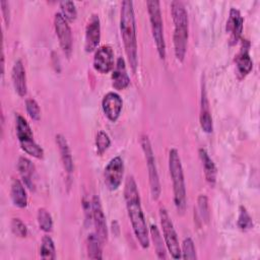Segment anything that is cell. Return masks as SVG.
Segmentation results:
<instances>
[{
    "mask_svg": "<svg viewBox=\"0 0 260 260\" xmlns=\"http://www.w3.org/2000/svg\"><path fill=\"white\" fill-rule=\"evenodd\" d=\"M149 15L152 38L160 59L166 58V42L164 37V25L160 12V3L157 0H148L146 2Z\"/></svg>",
    "mask_w": 260,
    "mask_h": 260,
    "instance_id": "cell-6",
    "label": "cell"
},
{
    "mask_svg": "<svg viewBox=\"0 0 260 260\" xmlns=\"http://www.w3.org/2000/svg\"><path fill=\"white\" fill-rule=\"evenodd\" d=\"M25 108H26V112L28 114V116L35 120V121H39L41 118V109L39 107V104L37 103L36 100L34 99H27L25 101Z\"/></svg>",
    "mask_w": 260,
    "mask_h": 260,
    "instance_id": "cell-33",
    "label": "cell"
},
{
    "mask_svg": "<svg viewBox=\"0 0 260 260\" xmlns=\"http://www.w3.org/2000/svg\"><path fill=\"white\" fill-rule=\"evenodd\" d=\"M200 126L202 130L206 133H211L213 130V123H212V117L210 114V108H209V102L207 99L206 90L204 84L202 85L201 89V101H200V116H199Z\"/></svg>",
    "mask_w": 260,
    "mask_h": 260,
    "instance_id": "cell-18",
    "label": "cell"
},
{
    "mask_svg": "<svg viewBox=\"0 0 260 260\" xmlns=\"http://www.w3.org/2000/svg\"><path fill=\"white\" fill-rule=\"evenodd\" d=\"M11 78L15 91L19 96H24L27 92L26 75L21 60L15 61L11 70Z\"/></svg>",
    "mask_w": 260,
    "mask_h": 260,
    "instance_id": "cell-17",
    "label": "cell"
},
{
    "mask_svg": "<svg viewBox=\"0 0 260 260\" xmlns=\"http://www.w3.org/2000/svg\"><path fill=\"white\" fill-rule=\"evenodd\" d=\"M181 255L183 259H196V249L193 240L190 237L184 239L181 249Z\"/></svg>",
    "mask_w": 260,
    "mask_h": 260,
    "instance_id": "cell-30",
    "label": "cell"
},
{
    "mask_svg": "<svg viewBox=\"0 0 260 260\" xmlns=\"http://www.w3.org/2000/svg\"><path fill=\"white\" fill-rule=\"evenodd\" d=\"M140 144L142 147V150L144 152V156L146 159V165L148 169V178H149V186H150V193L153 200H157L160 195V184H159V178L156 170L155 159L151 147V143L149 141L148 136L142 135L140 139Z\"/></svg>",
    "mask_w": 260,
    "mask_h": 260,
    "instance_id": "cell-8",
    "label": "cell"
},
{
    "mask_svg": "<svg viewBox=\"0 0 260 260\" xmlns=\"http://www.w3.org/2000/svg\"><path fill=\"white\" fill-rule=\"evenodd\" d=\"M124 175V162L121 156L113 157L105 168L104 178L105 184L109 190L114 191L117 190L123 179Z\"/></svg>",
    "mask_w": 260,
    "mask_h": 260,
    "instance_id": "cell-9",
    "label": "cell"
},
{
    "mask_svg": "<svg viewBox=\"0 0 260 260\" xmlns=\"http://www.w3.org/2000/svg\"><path fill=\"white\" fill-rule=\"evenodd\" d=\"M92 211L91 217L93 220V224L95 228V234L100 237V239L105 242L108 239V229L106 222V216L103 211V207L101 204V200L99 196H93L91 200Z\"/></svg>",
    "mask_w": 260,
    "mask_h": 260,
    "instance_id": "cell-15",
    "label": "cell"
},
{
    "mask_svg": "<svg viewBox=\"0 0 260 260\" xmlns=\"http://www.w3.org/2000/svg\"><path fill=\"white\" fill-rule=\"evenodd\" d=\"M102 240L95 233H91L87 237V255L90 259H102L103 252H102Z\"/></svg>",
    "mask_w": 260,
    "mask_h": 260,
    "instance_id": "cell-24",
    "label": "cell"
},
{
    "mask_svg": "<svg viewBox=\"0 0 260 260\" xmlns=\"http://www.w3.org/2000/svg\"><path fill=\"white\" fill-rule=\"evenodd\" d=\"M199 157H200L201 162H202L205 179H206L207 183L211 187H213L215 182H216V174H217L216 167H215L213 160L208 155L206 149H204V148L199 149Z\"/></svg>",
    "mask_w": 260,
    "mask_h": 260,
    "instance_id": "cell-22",
    "label": "cell"
},
{
    "mask_svg": "<svg viewBox=\"0 0 260 260\" xmlns=\"http://www.w3.org/2000/svg\"><path fill=\"white\" fill-rule=\"evenodd\" d=\"M169 171L173 182L174 203L179 213H184L186 210V186L184 179V172L181 158L177 149L172 148L169 152Z\"/></svg>",
    "mask_w": 260,
    "mask_h": 260,
    "instance_id": "cell-4",
    "label": "cell"
},
{
    "mask_svg": "<svg viewBox=\"0 0 260 260\" xmlns=\"http://www.w3.org/2000/svg\"><path fill=\"white\" fill-rule=\"evenodd\" d=\"M244 26V18L241 15V12L237 9L232 7L230 9L229 17L226 20L225 30L229 34V42L230 45H236L240 40Z\"/></svg>",
    "mask_w": 260,
    "mask_h": 260,
    "instance_id": "cell-13",
    "label": "cell"
},
{
    "mask_svg": "<svg viewBox=\"0 0 260 260\" xmlns=\"http://www.w3.org/2000/svg\"><path fill=\"white\" fill-rule=\"evenodd\" d=\"M172 17L174 21V52L179 62H183L189 37V20L186 7L181 1H172L171 3Z\"/></svg>",
    "mask_w": 260,
    "mask_h": 260,
    "instance_id": "cell-3",
    "label": "cell"
},
{
    "mask_svg": "<svg viewBox=\"0 0 260 260\" xmlns=\"http://www.w3.org/2000/svg\"><path fill=\"white\" fill-rule=\"evenodd\" d=\"M101 41V21L98 14H91L88 18L85 27L84 49L85 52L90 53L94 51Z\"/></svg>",
    "mask_w": 260,
    "mask_h": 260,
    "instance_id": "cell-11",
    "label": "cell"
},
{
    "mask_svg": "<svg viewBox=\"0 0 260 260\" xmlns=\"http://www.w3.org/2000/svg\"><path fill=\"white\" fill-rule=\"evenodd\" d=\"M124 198L128 216L134 232V235L143 249L149 247V235L145 217L140 204V196L136 182L132 176H128L125 181Z\"/></svg>",
    "mask_w": 260,
    "mask_h": 260,
    "instance_id": "cell-1",
    "label": "cell"
},
{
    "mask_svg": "<svg viewBox=\"0 0 260 260\" xmlns=\"http://www.w3.org/2000/svg\"><path fill=\"white\" fill-rule=\"evenodd\" d=\"M56 143L58 145V148L60 151V156H61L65 171L69 174L72 173V171L74 169L73 158H72L70 147L68 145L66 138L62 134H57L56 135Z\"/></svg>",
    "mask_w": 260,
    "mask_h": 260,
    "instance_id": "cell-21",
    "label": "cell"
},
{
    "mask_svg": "<svg viewBox=\"0 0 260 260\" xmlns=\"http://www.w3.org/2000/svg\"><path fill=\"white\" fill-rule=\"evenodd\" d=\"M130 83V78L127 73L125 60L122 57L117 59L116 65L112 72V85L115 89L122 90L125 89Z\"/></svg>",
    "mask_w": 260,
    "mask_h": 260,
    "instance_id": "cell-16",
    "label": "cell"
},
{
    "mask_svg": "<svg viewBox=\"0 0 260 260\" xmlns=\"http://www.w3.org/2000/svg\"><path fill=\"white\" fill-rule=\"evenodd\" d=\"M123 107V101L121 96L114 91L106 93L102 101V108L106 117L112 121L116 122L121 114Z\"/></svg>",
    "mask_w": 260,
    "mask_h": 260,
    "instance_id": "cell-14",
    "label": "cell"
},
{
    "mask_svg": "<svg viewBox=\"0 0 260 260\" xmlns=\"http://www.w3.org/2000/svg\"><path fill=\"white\" fill-rule=\"evenodd\" d=\"M54 26L60 47L65 53V55L69 57L72 52V32L68 24V21L60 12L55 13Z\"/></svg>",
    "mask_w": 260,
    "mask_h": 260,
    "instance_id": "cell-10",
    "label": "cell"
},
{
    "mask_svg": "<svg viewBox=\"0 0 260 260\" xmlns=\"http://www.w3.org/2000/svg\"><path fill=\"white\" fill-rule=\"evenodd\" d=\"M17 169L23 180L24 185L31 191L35 190V166L24 156H20L17 161Z\"/></svg>",
    "mask_w": 260,
    "mask_h": 260,
    "instance_id": "cell-20",
    "label": "cell"
},
{
    "mask_svg": "<svg viewBox=\"0 0 260 260\" xmlns=\"http://www.w3.org/2000/svg\"><path fill=\"white\" fill-rule=\"evenodd\" d=\"M111 140L109 135L105 131H99L95 135V148L98 154L102 155L110 146Z\"/></svg>",
    "mask_w": 260,
    "mask_h": 260,
    "instance_id": "cell-31",
    "label": "cell"
},
{
    "mask_svg": "<svg viewBox=\"0 0 260 260\" xmlns=\"http://www.w3.org/2000/svg\"><path fill=\"white\" fill-rule=\"evenodd\" d=\"M40 256L43 259H49V260H53L56 258L55 245L51 237L49 236L43 237L41 247H40Z\"/></svg>",
    "mask_w": 260,
    "mask_h": 260,
    "instance_id": "cell-26",
    "label": "cell"
},
{
    "mask_svg": "<svg viewBox=\"0 0 260 260\" xmlns=\"http://www.w3.org/2000/svg\"><path fill=\"white\" fill-rule=\"evenodd\" d=\"M149 233H150V237L152 239L157 257L159 259H166L168 257L167 252H166L167 247H166L165 242L162 241V237L160 236V233H159L157 226L154 224H151L150 229H149Z\"/></svg>",
    "mask_w": 260,
    "mask_h": 260,
    "instance_id": "cell-25",
    "label": "cell"
},
{
    "mask_svg": "<svg viewBox=\"0 0 260 260\" xmlns=\"http://www.w3.org/2000/svg\"><path fill=\"white\" fill-rule=\"evenodd\" d=\"M249 42L245 40V42L243 43V47L241 48V51L236 56V65L240 77H245L247 74L250 73V71L253 68V61L249 54Z\"/></svg>",
    "mask_w": 260,
    "mask_h": 260,
    "instance_id": "cell-19",
    "label": "cell"
},
{
    "mask_svg": "<svg viewBox=\"0 0 260 260\" xmlns=\"http://www.w3.org/2000/svg\"><path fill=\"white\" fill-rule=\"evenodd\" d=\"M11 231L15 236L20 238H25L27 236V228L25 223L19 218H12Z\"/></svg>",
    "mask_w": 260,
    "mask_h": 260,
    "instance_id": "cell-34",
    "label": "cell"
},
{
    "mask_svg": "<svg viewBox=\"0 0 260 260\" xmlns=\"http://www.w3.org/2000/svg\"><path fill=\"white\" fill-rule=\"evenodd\" d=\"M15 128L16 136L21 149L36 158H43V148L34 139V134L27 121L19 114H16L15 116Z\"/></svg>",
    "mask_w": 260,
    "mask_h": 260,
    "instance_id": "cell-5",
    "label": "cell"
},
{
    "mask_svg": "<svg viewBox=\"0 0 260 260\" xmlns=\"http://www.w3.org/2000/svg\"><path fill=\"white\" fill-rule=\"evenodd\" d=\"M197 208H198V212H199L202 220L205 222H208L210 212H209V206H208V199L205 195L201 194L198 196Z\"/></svg>",
    "mask_w": 260,
    "mask_h": 260,
    "instance_id": "cell-32",
    "label": "cell"
},
{
    "mask_svg": "<svg viewBox=\"0 0 260 260\" xmlns=\"http://www.w3.org/2000/svg\"><path fill=\"white\" fill-rule=\"evenodd\" d=\"M38 223L42 231L45 233H50L53 230V218L50 212L45 208H40L38 210Z\"/></svg>",
    "mask_w": 260,
    "mask_h": 260,
    "instance_id": "cell-27",
    "label": "cell"
},
{
    "mask_svg": "<svg viewBox=\"0 0 260 260\" xmlns=\"http://www.w3.org/2000/svg\"><path fill=\"white\" fill-rule=\"evenodd\" d=\"M159 219H160V225L162 230V237L165 240L166 247L168 251L170 252L172 258L174 259H180L182 258L181 255V247L179 244L178 236L176 233V230L174 228L173 221L167 211L166 208L161 207L159 209Z\"/></svg>",
    "mask_w": 260,
    "mask_h": 260,
    "instance_id": "cell-7",
    "label": "cell"
},
{
    "mask_svg": "<svg viewBox=\"0 0 260 260\" xmlns=\"http://www.w3.org/2000/svg\"><path fill=\"white\" fill-rule=\"evenodd\" d=\"M1 4V10H2V14H3V18L5 21L6 25H9V18H10V13H9V5L8 2H6L5 0H2L0 2Z\"/></svg>",
    "mask_w": 260,
    "mask_h": 260,
    "instance_id": "cell-35",
    "label": "cell"
},
{
    "mask_svg": "<svg viewBox=\"0 0 260 260\" xmlns=\"http://www.w3.org/2000/svg\"><path fill=\"white\" fill-rule=\"evenodd\" d=\"M93 68L100 73H109L114 68V51L112 47L104 45L95 50Z\"/></svg>",
    "mask_w": 260,
    "mask_h": 260,
    "instance_id": "cell-12",
    "label": "cell"
},
{
    "mask_svg": "<svg viewBox=\"0 0 260 260\" xmlns=\"http://www.w3.org/2000/svg\"><path fill=\"white\" fill-rule=\"evenodd\" d=\"M238 226L242 231H249L253 228V220L252 217L250 216L249 212L247 211L246 207L240 206L239 209V217H238Z\"/></svg>",
    "mask_w": 260,
    "mask_h": 260,
    "instance_id": "cell-28",
    "label": "cell"
},
{
    "mask_svg": "<svg viewBox=\"0 0 260 260\" xmlns=\"http://www.w3.org/2000/svg\"><path fill=\"white\" fill-rule=\"evenodd\" d=\"M61 14L66 18L67 21H73L76 19L77 10L74 2L72 1H62L60 2Z\"/></svg>",
    "mask_w": 260,
    "mask_h": 260,
    "instance_id": "cell-29",
    "label": "cell"
},
{
    "mask_svg": "<svg viewBox=\"0 0 260 260\" xmlns=\"http://www.w3.org/2000/svg\"><path fill=\"white\" fill-rule=\"evenodd\" d=\"M120 30L129 64L132 70L135 71L138 64L137 39L133 2L130 0H124L122 2L120 13Z\"/></svg>",
    "mask_w": 260,
    "mask_h": 260,
    "instance_id": "cell-2",
    "label": "cell"
},
{
    "mask_svg": "<svg viewBox=\"0 0 260 260\" xmlns=\"http://www.w3.org/2000/svg\"><path fill=\"white\" fill-rule=\"evenodd\" d=\"M10 196L13 204L16 207L24 208L27 205V195L25 188L23 184L17 180L14 179L11 183V189H10Z\"/></svg>",
    "mask_w": 260,
    "mask_h": 260,
    "instance_id": "cell-23",
    "label": "cell"
}]
</instances>
